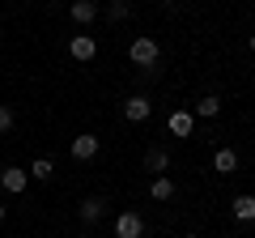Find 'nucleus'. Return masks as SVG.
Returning a JSON list of instances; mask_svg holds the SVG:
<instances>
[{
	"mask_svg": "<svg viewBox=\"0 0 255 238\" xmlns=\"http://www.w3.org/2000/svg\"><path fill=\"white\" fill-rule=\"evenodd\" d=\"M128 55H132V64H136V68H153L157 64V43L149 34H140V38H132Z\"/></svg>",
	"mask_w": 255,
	"mask_h": 238,
	"instance_id": "f257e3e1",
	"label": "nucleus"
},
{
	"mask_svg": "<svg viewBox=\"0 0 255 238\" xmlns=\"http://www.w3.org/2000/svg\"><path fill=\"white\" fill-rule=\"evenodd\" d=\"M115 238H145V221H140V213H119V217H115Z\"/></svg>",
	"mask_w": 255,
	"mask_h": 238,
	"instance_id": "f03ea898",
	"label": "nucleus"
},
{
	"mask_svg": "<svg viewBox=\"0 0 255 238\" xmlns=\"http://www.w3.org/2000/svg\"><path fill=\"white\" fill-rule=\"evenodd\" d=\"M149 111H153V102H149L145 94H132V98L124 102V119H132V123H145Z\"/></svg>",
	"mask_w": 255,
	"mask_h": 238,
	"instance_id": "7ed1b4c3",
	"label": "nucleus"
},
{
	"mask_svg": "<svg viewBox=\"0 0 255 238\" xmlns=\"http://www.w3.org/2000/svg\"><path fill=\"white\" fill-rule=\"evenodd\" d=\"M68 55L85 64V60H94V55H98V43H94L90 34H73V38H68Z\"/></svg>",
	"mask_w": 255,
	"mask_h": 238,
	"instance_id": "20e7f679",
	"label": "nucleus"
},
{
	"mask_svg": "<svg viewBox=\"0 0 255 238\" xmlns=\"http://www.w3.org/2000/svg\"><path fill=\"white\" fill-rule=\"evenodd\" d=\"M0 183H4V192H9V196H17V192H26L30 170H21V166H9V170H0Z\"/></svg>",
	"mask_w": 255,
	"mask_h": 238,
	"instance_id": "39448f33",
	"label": "nucleus"
},
{
	"mask_svg": "<svg viewBox=\"0 0 255 238\" xmlns=\"http://www.w3.org/2000/svg\"><path fill=\"white\" fill-rule=\"evenodd\" d=\"M166 128L174 132V136H191V128H196V115H191V111H170V119H166Z\"/></svg>",
	"mask_w": 255,
	"mask_h": 238,
	"instance_id": "423d86ee",
	"label": "nucleus"
},
{
	"mask_svg": "<svg viewBox=\"0 0 255 238\" xmlns=\"http://www.w3.org/2000/svg\"><path fill=\"white\" fill-rule=\"evenodd\" d=\"M68 13H73L77 26H90V21L98 17V4H94V0H73V9H68Z\"/></svg>",
	"mask_w": 255,
	"mask_h": 238,
	"instance_id": "0eeeda50",
	"label": "nucleus"
},
{
	"mask_svg": "<svg viewBox=\"0 0 255 238\" xmlns=\"http://www.w3.org/2000/svg\"><path fill=\"white\" fill-rule=\"evenodd\" d=\"M73 157H77V162L98 157V136H77V140H73Z\"/></svg>",
	"mask_w": 255,
	"mask_h": 238,
	"instance_id": "6e6552de",
	"label": "nucleus"
},
{
	"mask_svg": "<svg viewBox=\"0 0 255 238\" xmlns=\"http://www.w3.org/2000/svg\"><path fill=\"white\" fill-rule=\"evenodd\" d=\"M213 170L217 174H234L238 170V153L234 149H217V153H213Z\"/></svg>",
	"mask_w": 255,
	"mask_h": 238,
	"instance_id": "1a4fd4ad",
	"label": "nucleus"
},
{
	"mask_svg": "<svg viewBox=\"0 0 255 238\" xmlns=\"http://www.w3.org/2000/svg\"><path fill=\"white\" fill-rule=\"evenodd\" d=\"M191 115H200V119H217V115H221V98H213V94H209V98H200Z\"/></svg>",
	"mask_w": 255,
	"mask_h": 238,
	"instance_id": "9d476101",
	"label": "nucleus"
},
{
	"mask_svg": "<svg viewBox=\"0 0 255 238\" xmlns=\"http://www.w3.org/2000/svg\"><path fill=\"white\" fill-rule=\"evenodd\" d=\"M102 213H107V200H98V196H90V200H81V221H98Z\"/></svg>",
	"mask_w": 255,
	"mask_h": 238,
	"instance_id": "9b49d317",
	"label": "nucleus"
},
{
	"mask_svg": "<svg viewBox=\"0 0 255 238\" xmlns=\"http://www.w3.org/2000/svg\"><path fill=\"white\" fill-rule=\"evenodd\" d=\"M234 217L238 221H255V196H238L234 200Z\"/></svg>",
	"mask_w": 255,
	"mask_h": 238,
	"instance_id": "f8f14e48",
	"label": "nucleus"
},
{
	"mask_svg": "<svg viewBox=\"0 0 255 238\" xmlns=\"http://www.w3.org/2000/svg\"><path fill=\"white\" fill-rule=\"evenodd\" d=\"M166 166H170V153L166 149H149L145 153V170H166Z\"/></svg>",
	"mask_w": 255,
	"mask_h": 238,
	"instance_id": "ddd939ff",
	"label": "nucleus"
},
{
	"mask_svg": "<svg viewBox=\"0 0 255 238\" xmlns=\"http://www.w3.org/2000/svg\"><path fill=\"white\" fill-rule=\"evenodd\" d=\"M149 196H153V200H174V183H170V179H153Z\"/></svg>",
	"mask_w": 255,
	"mask_h": 238,
	"instance_id": "4468645a",
	"label": "nucleus"
},
{
	"mask_svg": "<svg viewBox=\"0 0 255 238\" xmlns=\"http://www.w3.org/2000/svg\"><path fill=\"white\" fill-rule=\"evenodd\" d=\"M30 174H34V179H43V183H47V179H51V174H55L51 157H38V162H30Z\"/></svg>",
	"mask_w": 255,
	"mask_h": 238,
	"instance_id": "2eb2a0df",
	"label": "nucleus"
},
{
	"mask_svg": "<svg viewBox=\"0 0 255 238\" xmlns=\"http://www.w3.org/2000/svg\"><path fill=\"white\" fill-rule=\"evenodd\" d=\"M107 13H111V21H124V17H128V0H111Z\"/></svg>",
	"mask_w": 255,
	"mask_h": 238,
	"instance_id": "dca6fc26",
	"label": "nucleus"
},
{
	"mask_svg": "<svg viewBox=\"0 0 255 238\" xmlns=\"http://www.w3.org/2000/svg\"><path fill=\"white\" fill-rule=\"evenodd\" d=\"M9 128H13V111L0 107V132H9Z\"/></svg>",
	"mask_w": 255,
	"mask_h": 238,
	"instance_id": "f3484780",
	"label": "nucleus"
},
{
	"mask_svg": "<svg viewBox=\"0 0 255 238\" xmlns=\"http://www.w3.org/2000/svg\"><path fill=\"white\" fill-rule=\"evenodd\" d=\"M247 47H251V51H255V34H251V38H247Z\"/></svg>",
	"mask_w": 255,
	"mask_h": 238,
	"instance_id": "a211bd4d",
	"label": "nucleus"
},
{
	"mask_svg": "<svg viewBox=\"0 0 255 238\" xmlns=\"http://www.w3.org/2000/svg\"><path fill=\"white\" fill-rule=\"evenodd\" d=\"M0 221H4V204H0Z\"/></svg>",
	"mask_w": 255,
	"mask_h": 238,
	"instance_id": "6ab92c4d",
	"label": "nucleus"
},
{
	"mask_svg": "<svg viewBox=\"0 0 255 238\" xmlns=\"http://www.w3.org/2000/svg\"><path fill=\"white\" fill-rule=\"evenodd\" d=\"M183 238H200V234H183Z\"/></svg>",
	"mask_w": 255,
	"mask_h": 238,
	"instance_id": "aec40b11",
	"label": "nucleus"
}]
</instances>
